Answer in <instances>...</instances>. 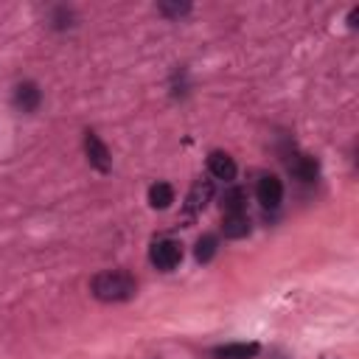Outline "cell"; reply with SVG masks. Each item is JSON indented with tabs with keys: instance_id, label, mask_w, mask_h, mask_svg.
<instances>
[{
	"instance_id": "obj_1",
	"label": "cell",
	"mask_w": 359,
	"mask_h": 359,
	"mask_svg": "<svg viewBox=\"0 0 359 359\" xmlns=\"http://www.w3.org/2000/svg\"><path fill=\"white\" fill-rule=\"evenodd\" d=\"M135 292H137V283L123 269H107V272H98L93 278V294L104 303L129 300V297H135Z\"/></svg>"
},
{
	"instance_id": "obj_2",
	"label": "cell",
	"mask_w": 359,
	"mask_h": 359,
	"mask_svg": "<svg viewBox=\"0 0 359 359\" xmlns=\"http://www.w3.org/2000/svg\"><path fill=\"white\" fill-rule=\"evenodd\" d=\"M149 261H151L157 269L171 272V269L182 261V247H180V241H174V238H157V241L151 244V250H149Z\"/></svg>"
},
{
	"instance_id": "obj_3",
	"label": "cell",
	"mask_w": 359,
	"mask_h": 359,
	"mask_svg": "<svg viewBox=\"0 0 359 359\" xmlns=\"http://www.w3.org/2000/svg\"><path fill=\"white\" fill-rule=\"evenodd\" d=\"M84 151H87V160H90V165L93 168H98V171H109V165H112V157H109V149L101 143V137L95 135V132H84Z\"/></svg>"
},
{
	"instance_id": "obj_4",
	"label": "cell",
	"mask_w": 359,
	"mask_h": 359,
	"mask_svg": "<svg viewBox=\"0 0 359 359\" xmlns=\"http://www.w3.org/2000/svg\"><path fill=\"white\" fill-rule=\"evenodd\" d=\"M255 196H258L261 208H269V210H272V208H278L280 199H283V182H280L278 177L266 174V177L258 180V185H255Z\"/></svg>"
},
{
	"instance_id": "obj_5",
	"label": "cell",
	"mask_w": 359,
	"mask_h": 359,
	"mask_svg": "<svg viewBox=\"0 0 359 359\" xmlns=\"http://www.w3.org/2000/svg\"><path fill=\"white\" fill-rule=\"evenodd\" d=\"M11 101H14V107H17L20 112H34V109L39 107V101H42V93H39V87H36L34 81H20V84L14 87Z\"/></svg>"
},
{
	"instance_id": "obj_6",
	"label": "cell",
	"mask_w": 359,
	"mask_h": 359,
	"mask_svg": "<svg viewBox=\"0 0 359 359\" xmlns=\"http://www.w3.org/2000/svg\"><path fill=\"white\" fill-rule=\"evenodd\" d=\"M208 171H210L216 180L230 182V180L236 177V163H233V157H230L227 151H210V157H208Z\"/></svg>"
},
{
	"instance_id": "obj_7",
	"label": "cell",
	"mask_w": 359,
	"mask_h": 359,
	"mask_svg": "<svg viewBox=\"0 0 359 359\" xmlns=\"http://www.w3.org/2000/svg\"><path fill=\"white\" fill-rule=\"evenodd\" d=\"M289 171H292V177L300 180V182H314L320 165H317L314 157H309V154H297L294 160H289Z\"/></svg>"
},
{
	"instance_id": "obj_8",
	"label": "cell",
	"mask_w": 359,
	"mask_h": 359,
	"mask_svg": "<svg viewBox=\"0 0 359 359\" xmlns=\"http://www.w3.org/2000/svg\"><path fill=\"white\" fill-rule=\"evenodd\" d=\"M210 194H213V185L205 180H199V182H194V188H191V194H188V202H185V216L191 219L196 210H202L205 205H208V199H210Z\"/></svg>"
},
{
	"instance_id": "obj_9",
	"label": "cell",
	"mask_w": 359,
	"mask_h": 359,
	"mask_svg": "<svg viewBox=\"0 0 359 359\" xmlns=\"http://www.w3.org/2000/svg\"><path fill=\"white\" fill-rule=\"evenodd\" d=\"M258 353L255 342H230L224 348H216V359H252Z\"/></svg>"
},
{
	"instance_id": "obj_10",
	"label": "cell",
	"mask_w": 359,
	"mask_h": 359,
	"mask_svg": "<svg viewBox=\"0 0 359 359\" xmlns=\"http://www.w3.org/2000/svg\"><path fill=\"white\" fill-rule=\"evenodd\" d=\"M222 230L227 238H244V236H250V216L247 213H230V216H224Z\"/></svg>"
},
{
	"instance_id": "obj_11",
	"label": "cell",
	"mask_w": 359,
	"mask_h": 359,
	"mask_svg": "<svg viewBox=\"0 0 359 359\" xmlns=\"http://www.w3.org/2000/svg\"><path fill=\"white\" fill-rule=\"evenodd\" d=\"M174 202V188L168 182H154L149 188V205L157 208V210H165L168 205Z\"/></svg>"
},
{
	"instance_id": "obj_12",
	"label": "cell",
	"mask_w": 359,
	"mask_h": 359,
	"mask_svg": "<svg viewBox=\"0 0 359 359\" xmlns=\"http://www.w3.org/2000/svg\"><path fill=\"white\" fill-rule=\"evenodd\" d=\"M244 208H247V191H244V188H230V191H224V196H222V210H224V216H230V213H244Z\"/></svg>"
},
{
	"instance_id": "obj_13",
	"label": "cell",
	"mask_w": 359,
	"mask_h": 359,
	"mask_svg": "<svg viewBox=\"0 0 359 359\" xmlns=\"http://www.w3.org/2000/svg\"><path fill=\"white\" fill-rule=\"evenodd\" d=\"M194 255H196V261H199V264H208V261L216 255V236L205 233V236L196 241V250H194Z\"/></svg>"
},
{
	"instance_id": "obj_14",
	"label": "cell",
	"mask_w": 359,
	"mask_h": 359,
	"mask_svg": "<svg viewBox=\"0 0 359 359\" xmlns=\"http://www.w3.org/2000/svg\"><path fill=\"white\" fill-rule=\"evenodd\" d=\"M157 11L165 14V17H182V14L191 11V3H160Z\"/></svg>"
},
{
	"instance_id": "obj_15",
	"label": "cell",
	"mask_w": 359,
	"mask_h": 359,
	"mask_svg": "<svg viewBox=\"0 0 359 359\" xmlns=\"http://www.w3.org/2000/svg\"><path fill=\"white\" fill-rule=\"evenodd\" d=\"M70 17H73V14H70L67 8H56V11H53V28H67V25H70Z\"/></svg>"
},
{
	"instance_id": "obj_16",
	"label": "cell",
	"mask_w": 359,
	"mask_h": 359,
	"mask_svg": "<svg viewBox=\"0 0 359 359\" xmlns=\"http://www.w3.org/2000/svg\"><path fill=\"white\" fill-rule=\"evenodd\" d=\"M356 17H359V8H353V11H351V14H348V22H351V28H353V25H356Z\"/></svg>"
}]
</instances>
